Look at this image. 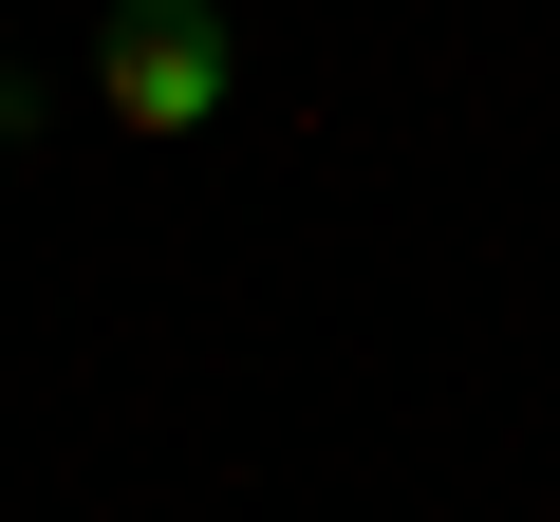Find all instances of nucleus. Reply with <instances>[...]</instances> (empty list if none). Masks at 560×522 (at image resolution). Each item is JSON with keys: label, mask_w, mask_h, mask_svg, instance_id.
<instances>
[{"label": "nucleus", "mask_w": 560, "mask_h": 522, "mask_svg": "<svg viewBox=\"0 0 560 522\" xmlns=\"http://www.w3.org/2000/svg\"><path fill=\"white\" fill-rule=\"evenodd\" d=\"M0 131H20V75H0Z\"/></svg>", "instance_id": "f03ea898"}, {"label": "nucleus", "mask_w": 560, "mask_h": 522, "mask_svg": "<svg viewBox=\"0 0 560 522\" xmlns=\"http://www.w3.org/2000/svg\"><path fill=\"white\" fill-rule=\"evenodd\" d=\"M94 112L113 131H206L224 112V0H113V20H94Z\"/></svg>", "instance_id": "f257e3e1"}]
</instances>
